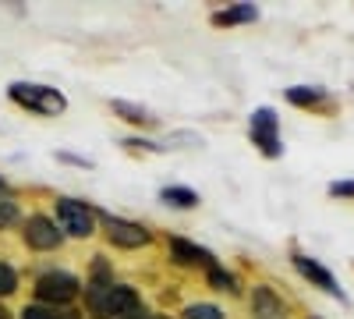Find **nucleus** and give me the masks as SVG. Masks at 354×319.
Returning a JSON list of instances; mask_svg holds the SVG:
<instances>
[{
  "instance_id": "nucleus-1",
  "label": "nucleus",
  "mask_w": 354,
  "mask_h": 319,
  "mask_svg": "<svg viewBox=\"0 0 354 319\" xmlns=\"http://www.w3.org/2000/svg\"><path fill=\"white\" fill-rule=\"evenodd\" d=\"M85 302L96 319H128L145 312L138 291L128 284H85Z\"/></svg>"
},
{
  "instance_id": "nucleus-19",
  "label": "nucleus",
  "mask_w": 354,
  "mask_h": 319,
  "mask_svg": "<svg viewBox=\"0 0 354 319\" xmlns=\"http://www.w3.org/2000/svg\"><path fill=\"white\" fill-rule=\"evenodd\" d=\"M18 291V273L11 263H0V298H8Z\"/></svg>"
},
{
  "instance_id": "nucleus-23",
  "label": "nucleus",
  "mask_w": 354,
  "mask_h": 319,
  "mask_svg": "<svg viewBox=\"0 0 354 319\" xmlns=\"http://www.w3.org/2000/svg\"><path fill=\"white\" fill-rule=\"evenodd\" d=\"M0 319H15V316H11V312H8L4 305H0Z\"/></svg>"
},
{
  "instance_id": "nucleus-24",
  "label": "nucleus",
  "mask_w": 354,
  "mask_h": 319,
  "mask_svg": "<svg viewBox=\"0 0 354 319\" xmlns=\"http://www.w3.org/2000/svg\"><path fill=\"white\" fill-rule=\"evenodd\" d=\"M128 319H153V316H145V312H138V316H128Z\"/></svg>"
},
{
  "instance_id": "nucleus-8",
  "label": "nucleus",
  "mask_w": 354,
  "mask_h": 319,
  "mask_svg": "<svg viewBox=\"0 0 354 319\" xmlns=\"http://www.w3.org/2000/svg\"><path fill=\"white\" fill-rule=\"evenodd\" d=\"M290 263H294V270H298L305 280H312L315 287H322L326 295H333V298L347 302V295H344L340 287H337V277H333L326 266H322L319 259H312V255H301V252H294V255H290Z\"/></svg>"
},
{
  "instance_id": "nucleus-7",
  "label": "nucleus",
  "mask_w": 354,
  "mask_h": 319,
  "mask_svg": "<svg viewBox=\"0 0 354 319\" xmlns=\"http://www.w3.org/2000/svg\"><path fill=\"white\" fill-rule=\"evenodd\" d=\"M21 238H25V245L32 248V252H53V248L64 245V230L57 227L46 213H32V217L25 220Z\"/></svg>"
},
{
  "instance_id": "nucleus-11",
  "label": "nucleus",
  "mask_w": 354,
  "mask_h": 319,
  "mask_svg": "<svg viewBox=\"0 0 354 319\" xmlns=\"http://www.w3.org/2000/svg\"><path fill=\"white\" fill-rule=\"evenodd\" d=\"M160 202H167V206H174V210H195L198 206V192H192L185 185H167L160 192Z\"/></svg>"
},
{
  "instance_id": "nucleus-14",
  "label": "nucleus",
  "mask_w": 354,
  "mask_h": 319,
  "mask_svg": "<svg viewBox=\"0 0 354 319\" xmlns=\"http://www.w3.org/2000/svg\"><path fill=\"white\" fill-rule=\"evenodd\" d=\"M287 100H290L294 107H319V103L330 100V93L319 89V85H290V89H287Z\"/></svg>"
},
{
  "instance_id": "nucleus-16",
  "label": "nucleus",
  "mask_w": 354,
  "mask_h": 319,
  "mask_svg": "<svg viewBox=\"0 0 354 319\" xmlns=\"http://www.w3.org/2000/svg\"><path fill=\"white\" fill-rule=\"evenodd\" d=\"M209 287H216V291H230V295H238V277L216 266V270H209Z\"/></svg>"
},
{
  "instance_id": "nucleus-9",
  "label": "nucleus",
  "mask_w": 354,
  "mask_h": 319,
  "mask_svg": "<svg viewBox=\"0 0 354 319\" xmlns=\"http://www.w3.org/2000/svg\"><path fill=\"white\" fill-rule=\"evenodd\" d=\"M167 248H170V259H174L177 266H205V270H216V255H213L209 248L188 241V238H170Z\"/></svg>"
},
{
  "instance_id": "nucleus-18",
  "label": "nucleus",
  "mask_w": 354,
  "mask_h": 319,
  "mask_svg": "<svg viewBox=\"0 0 354 319\" xmlns=\"http://www.w3.org/2000/svg\"><path fill=\"white\" fill-rule=\"evenodd\" d=\"M21 220V210H18V202L15 199H0V230H8Z\"/></svg>"
},
{
  "instance_id": "nucleus-21",
  "label": "nucleus",
  "mask_w": 354,
  "mask_h": 319,
  "mask_svg": "<svg viewBox=\"0 0 354 319\" xmlns=\"http://www.w3.org/2000/svg\"><path fill=\"white\" fill-rule=\"evenodd\" d=\"M57 160L75 163V167H93V160H85V156H71V153H57Z\"/></svg>"
},
{
  "instance_id": "nucleus-6",
  "label": "nucleus",
  "mask_w": 354,
  "mask_h": 319,
  "mask_svg": "<svg viewBox=\"0 0 354 319\" xmlns=\"http://www.w3.org/2000/svg\"><path fill=\"white\" fill-rule=\"evenodd\" d=\"M96 220H103L106 238H110V245H117V248H142V245L153 241L149 230H145L142 224H135V220L110 217V213H103V210H96Z\"/></svg>"
},
{
  "instance_id": "nucleus-20",
  "label": "nucleus",
  "mask_w": 354,
  "mask_h": 319,
  "mask_svg": "<svg viewBox=\"0 0 354 319\" xmlns=\"http://www.w3.org/2000/svg\"><path fill=\"white\" fill-rule=\"evenodd\" d=\"M330 195H337V199H354V181H333V185H330Z\"/></svg>"
},
{
  "instance_id": "nucleus-13",
  "label": "nucleus",
  "mask_w": 354,
  "mask_h": 319,
  "mask_svg": "<svg viewBox=\"0 0 354 319\" xmlns=\"http://www.w3.org/2000/svg\"><path fill=\"white\" fill-rule=\"evenodd\" d=\"M110 107H113V113H117V118H124L128 125H145V128H153V125H156V118H153V113L145 110V107H138V103H128V100H113Z\"/></svg>"
},
{
  "instance_id": "nucleus-10",
  "label": "nucleus",
  "mask_w": 354,
  "mask_h": 319,
  "mask_svg": "<svg viewBox=\"0 0 354 319\" xmlns=\"http://www.w3.org/2000/svg\"><path fill=\"white\" fill-rule=\"evenodd\" d=\"M252 319H287V305L270 284H259L252 291Z\"/></svg>"
},
{
  "instance_id": "nucleus-17",
  "label": "nucleus",
  "mask_w": 354,
  "mask_h": 319,
  "mask_svg": "<svg viewBox=\"0 0 354 319\" xmlns=\"http://www.w3.org/2000/svg\"><path fill=\"white\" fill-rule=\"evenodd\" d=\"M185 319H227V316H223V309H216L209 302H195L185 309Z\"/></svg>"
},
{
  "instance_id": "nucleus-22",
  "label": "nucleus",
  "mask_w": 354,
  "mask_h": 319,
  "mask_svg": "<svg viewBox=\"0 0 354 319\" xmlns=\"http://www.w3.org/2000/svg\"><path fill=\"white\" fill-rule=\"evenodd\" d=\"M0 199H8V181L0 178Z\"/></svg>"
},
{
  "instance_id": "nucleus-2",
  "label": "nucleus",
  "mask_w": 354,
  "mask_h": 319,
  "mask_svg": "<svg viewBox=\"0 0 354 319\" xmlns=\"http://www.w3.org/2000/svg\"><path fill=\"white\" fill-rule=\"evenodd\" d=\"M8 96L21 107V110H32L43 113V118H57V113L68 110V100L61 89H50V85H36V82H11L8 85Z\"/></svg>"
},
{
  "instance_id": "nucleus-5",
  "label": "nucleus",
  "mask_w": 354,
  "mask_h": 319,
  "mask_svg": "<svg viewBox=\"0 0 354 319\" xmlns=\"http://www.w3.org/2000/svg\"><path fill=\"white\" fill-rule=\"evenodd\" d=\"M248 131H252V142L262 149V156L277 160L283 153V146H280V118H277L273 107H259L252 113V121H248Z\"/></svg>"
},
{
  "instance_id": "nucleus-12",
  "label": "nucleus",
  "mask_w": 354,
  "mask_h": 319,
  "mask_svg": "<svg viewBox=\"0 0 354 319\" xmlns=\"http://www.w3.org/2000/svg\"><path fill=\"white\" fill-rule=\"evenodd\" d=\"M255 18H259L255 4H234L227 11H216L213 15V25L216 28H227V25H245V21H255Z\"/></svg>"
},
{
  "instance_id": "nucleus-3",
  "label": "nucleus",
  "mask_w": 354,
  "mask_h": 319,
  "mask_svg": "<svg viewBox=\"0 0 354 319\" xmlns=\"http://www.w3.org/2000/svg\"><path fill=\"white\" fill-rule=\"evenodd\" d=\"M32 291H36V302H39V305L68 309V305L78 298L82 284H78V277H71V273H64V270H50V273H43V277L36 280Z\"/></svg>"
},
{
  "instance_id": "nucleus-15",
  "label": "nucleus",
  "mask_w": 354,
  "mask_h": 319,
  "mask_svg": "<svg viewBox=\"0 0 354 319\" xmlns=\"http://www.w3.org/2000/svg\"><path fill=\"white\" fill-rule=\"evenodd\" d=\"M21 319H82V312L75 309H53V305H25L21 309Z\"/></svg>"
},
{
  "instance_id": "nucleus-4",
  "label": "nucleus",
  "mask_w": 354,
  "mask_h": 319,
  "mask_svg": "<svg viewBox=\"0 0 354 319\" xmlns=\"http://www.w3.org/2000/svg\"><path fill=\"white\" fill-rule=\"evenodd\" d=\"M57 227L71 238H93L96 235V210L82 199H57Z\"/></svg>"
}]
</instances>
